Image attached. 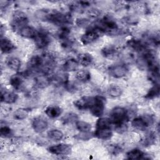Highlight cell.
Instances as JSON below:
<instances>
[{
    "label": "cell",
    "mask_w": 160,
    "mask_h": 160,
    "mask_svg": "<svg viewBox=\"0 0 160 160\" xmlns=\"http://www.w3.org/2000/svg\"><path fill=\"white\" fill-rule=\"evenodd\" d=\"M77 121H78L77 114L72 112H69L62 118V121L64 124H69L73 122H76Z\"/></svg>",
    "instance_id": "d6a6232c"
},
{
    "label": "cell",
    "mask_w": 160,
    "mask_h": 160,
    "mask_svg": "<svg viewBox=\"0 0 160 160\" xmlns=\"http://www.w3.org/2000/svg\"><path fill=\"white\" fill-rule=\"evenodd\" d=\"M0 134L2 137H8L11 134V129L7 126H1L0 129Z\"/></svg>",
    "instance_id": "e575fe53"
},
{
    "label": "cell",
    "mask_w": 160,
    "mask_h": 160,
    "mask_svg": "<svg viewBox=\"0 0 160 160\" xmlns=\"http://www.w3.org/2000/svg\"><path fill=\"white\" fill-rule=\"evenodd\" d=\"M51 79V82H54L58 85H65L69 81V75L64 71L58 72Z\"/></svg>",
    "instance_id": "4fadbf2b"
},
{
    "label": "cell",
    "mask_w": 160,
    "mask_h": 160,
    "mask_svg": "<svg viewBox=\"0 0 160 160\" xmlns=\"http://www.w3.org/2000/svg\"><path fill=\"white\" fill-rule=\"evenodd\" d=\"M99 37V34L96 29H90L87 31L81 38V41L84 45L89 44L96 41Z\"/></svg>",
    "instance_id": "52a82bcc"
},
{
    "label": "cell",
    "mask_w": 160,
    "mask_h": 160,
    "mask_svg": "<svg viewBox=\"0 0 160 160\" xmlns=\"http://www.w3.org/2000/svg\"><path fill=\"white\" fill-rule=\"evenodd\" d=\"M159 84H155L148 91L146 96V98L147 99H153L159 94Z\"/></svg>",
    "instance_id": "1f68e13d"
},
{
    "label": "cell",
    "mask_w": 160,
    "mask_h": 160,
    "mask_svg": "<svg viewBox=\"0 0 160 160\" xmlns=\"http://www.w3.org/2000/svg\"><path fill=\"white\" fill-rule=\"evenodd\" d=\"M19 34L25 38L28 39H34L37 35L38 32L32 26L25 25L21 28L19 30Z\"/></svg>",
    "instance_id": "5bb4252c"
},
{
    "label": "cell",
    "mask_w": 160,
    "mask_h": 160,
    "mask_svg": "<svg viewBox=\"0 0 160 160\" xmlns=\"http://www.w3.org/2000/svg\"><path fill=\"white\" fill-rule=\"evenodd\" d=\"M128 116L127 111L125 108L120 106H117L114 108L111 113L109 119L111 124H114L115 125L121 124L124 122Z\"/></svg>",
    "instance_id": "6da1fadb"
},
{
    "label": "cell",
    "mask_w": 160,
    "mask_h": 160,
    "mask_svg": "<svg viewBox=\"0 0 160 160\" xmlns=\"http://www.w3.org/2000/svg\"><path fill=\"white\" fill-rule=\"evenodd\" d=\"M48 136L49 139L55 141H61L64 136L63 132L57 129H51L48 132Z\"/></svg>",
    "instance_id": "603a6c76"
},
{
    "label": "cell",
    "mask_w": 160,
    "mask_h": 160,
    "mask_svg": "<svg viewBox=\"0 0 160 160\" xmlns=\"http://www.w3.org/2000/svg\"><path fill=\"white\" fill-rule=\"evenodd\" d=\"M152 123V118L149 116L135 118L131 122L132 126L138 130H144Z\"/></svg>",
    "instance_id": "5b68a950"
},
{
    "label": "cell",
    "mask_w": 160,
    "mask_h": 160,
    "mask_svg": "<svg viewBox=\"0 0 160 160\" xmlns=\"http://www.w3.org/2000/svg\"><path fill=\"white\" fill-rule=\"evenodd\" d=\"M7 65L12 71H18L21 66V60L16 58L12 57L8 59L7 62Z\"/></svg>",
    "instance_id": "cb8c5ba5"
},
{
    "label": "cell",
    "mask_w": 160,
    "mask_h": 160,
    "mask_svg": "<svg viewBox=\"0 0 160 160\" xmlns=\"http://www.w3.org/2000/svg\"><path fill=\"white\" fill-rule=\"evenodd\" d=\"M144 152L139 149H134L127 152V158L129 159H139L144 156Z\"/></svg>",
    "instance_id": "83f0119b"
},
{
    "label": "cell",
    "mask_w": 160,
    "mask_h": 160,
    "mask_svg": "<svg viewBox=\"0 0 160 160\" xmlns=\"http://www.w3.org/2000/svg\"><path fill=\"white\" fill-rule=\"evenodd\" d=\"M88 13L89 16H91V18H96L99 14V11L96 9H91V10L89 11Z\"/></svg>",
    "instance_id": "8d00e7d4"
},
{
    "label": "cell",
    "mask_w": 160,
    "mask_h": 160,
    "mask_svg": "<svg viewBox=\"0 0 160 160\" xmlns=\"http://www.w3.org/2000/svg\"><path fill=\"white\" fill-rule=\"evenodd\" d=\"M48 150L52 154L58 156H67L71 153L72 147L71 144H69L59 143L49 147Z\"/></svg>",
    "instance_id": "277c9868"
},
{
    "label": "cell",
    "mask_w": 160,
    "mask_h": 160,
    "mask_svg": "<svg viewBox=\"0 0 160 160\" xmlns=\"http://www.w3.org/2000/svg\"><path fill=\"white\" fill-rule=\"evenodd\" d=\"M18 95L12 91H4L1 92V101L6 104H12L18 99Z\"/></svg>",
    "instance_id": "2e32d148"
},
{
    "label": "cell",
    "mask_w": 160,
    "mask_h": 160,
    "mask_svg": "<svg viewBox=\"0 0 160 160\" xmlns=\"http://www.w3.org/2000/svg\"><path fill=\"white\" fill-rule=\"evenodd\" d=\"M46 114L50 118L59 117L62 112V109L58 106H49L45 109Z\"/></svg>",
    "instance_id": "ffe728a7"
},
{
    "label": "cell",
    "mask_w": 160,
    "mask_h": 160,
    "mask_svg": "<svg viewBox=\"0 0 160 160\" xmlns=\"http://www.w3.org/2000/svg\"><path fill=\"white\" fill-rule=\"evenodd\" d=\"M76 126L81 132H89L91 130V125L83 121H77L76 122Z\"/></svg>",
    "instance_id": "4316f807"
},
{
    "label": "cell",
    "mask_w": 160,
    "mask_h": 160,
    "mask_svg": "<svg viewBox=\"0 0 160 160\" xmlns=\"http://www.w3.org/2000/svg\"><path fill=\"white\" fill-rule=\"evenodd\" d=\"M32 127L34 131L38 133H41L46 131L48 127L47 121L42 117L35 118L32 122Z\"/></svg>",
    "instance_id": "9c48e42d"
},
{
    "label": "cell",
    "mask_w": 160,
    "mask_h": 160,
    "mask_svg": "<svg viewBox=\"0 0 160 160\" xmlns=\"http://www.w3.org/2000/svg\"><path fill=\"white\" fill-rule=\"evenodd\" d=\"M22 82L23 79L22 76H20L19 74L13 75L9 80L10 84L15 89H19L22 84Z\"/></svg>",
    "instance_id": "f546056e"
},
{
    "label": "cell",
    "mask_w": 160,
    "mask_h": 160,
    "mask_svg": "<svg viewBox=\"0 0 160 160\" xmlns=\"http://www.w3.org/2000/svg\"><path fill=\"white\" fill-rule=\"evenodd\" d=\"M78 61L79 64L82 65V66L87 67L91 65L93 61V58L91 54L88 52L81 53L79 54L78 58Z\"/></svg>",
    "instance_id": "44dd1931"
},
{
    "label": "cell",
    "mask_w": 160,
    "mask_h": 160,
    "mask_svg": "<svg viewBox=\"0 0 160 160\" xmlns=\"http://www.w3.org/2000/svg\"><path fill=\"white\" fill-rule=\"evenodd\" d=\"M77 23H78V26H84L85 25H86L88 23V21L85 19H81L78 20Z\"/></svg>",
    "instance_id": "74e56055"
},
{
    "label": "cell",
    "mask_w": 160,
    "mask_h": 160,
    "mask_svg": "<svg viewBox=\"0 0 160 160\" xmlns=\"http://www.w3.org/2000/svg\"><path fill=\"white\" fill-rule=\"evenodd\" d=\"M76 78L81 82H86L90 80L91 74L88 71L84 70V69H81L76 72Z\"/></svg>",
    "instance_id": "7402d4cb"
},
{
    "label": "cell",
    "mask_w": 160,
    "mask_h": 160,
    "mask_svg": "<svg viewBox=\"0 0 160 160\" xmlns=\"http://www.w3.org/2000/svg\"><path fill=\"white\" fill-rule=\"evenodd\" d=\"M102 54L106 58L112 59L117 56L118 51L114 48L112 46H108L102 49Z\"/></svg>",
    "instance_id": "f1b7e54d"
},
{
    "label": "cell",
    "mask_w": 160,
    "mask_h": 160,
    "mask_svg": "<svg viewBox=\"0 0 160 160\" xmlns=\"http://www.w3.org/2000/svg\"><path fill=\"white\" fill-rule=\"evenodd\" d=\"M79 63L78 60L70 58L66 60L63 64V69L66 72H72L77 71L79 68Z\"/></svg>",
    "instance_id": "e0dca14e"
},
{
    "label": "cell",
    "mask_w": 160,
    "mask_h": 160,
    "mask_svg": "<svg viewBox=\"0 0 160 160\" xmlns=\"http://www.w3.org/2000/svg\"><path fill=\"white\" fill-rule=\"evenodd\" d=\"M122 91L120 86L116 84H111L108 89V94L112 98H118L122 94Z\"/></svg>",
    "instance_id": "d4e9b609"
},
{
    "label": "cell",
    "mask_w": 160,
    "mask_h": 160,
    "mask_svg": "<svg viewBox=\"0 0 160 160\" xmlns=\"http://www.w3.org/2000/svg\"><path fill=\"white\" fill-rule=\"evenodd\" d=\"M29 114L28 110L24 108H19L13 112V117L16 120H23L26 119Z\"/></svg>",
    "instance_id": "4dcf8cb0"
},
{
    "label": "cell",
    "mask_w": 160,
    "mask_h": 160,
    "mask_svg": "<svg viewBox=\"0 0 160 160\" xmlns=\"http://www.w3.org/2000/svg\"><path fill=\"white\" fill-rule=\"evenodd\" d=\"M1 50L3 53L11 52L14 48V45L12 41L7 38H2L0 42Z\"/></svg>",
    "instance_id": "ac0fdd59"
},
{
    "label": "cell",
    "mask_w": 160,
    "mask_h": 160,
    "mask_svg": "<svg viewBox=\"0 0 160 160\" xmlns=\"http://www.w3.org/2000/svg\"><path fill=\"white\" fill-rule=\"evenodd\" d=\"M28 22V18L26 15L21 12V11H17L13 15V23L14 26L16 27H19L20 28L22 26L26 25Z\"/></svg>",
    "instance_id": "9a60e30c"
},
{
    "label": "cell",
    "mask_w": 160,
    "mask_h": 160,
    "mask_svg": "<svg viewBox=\"0 0 160 160\" xmlns=\"http://www.w3.org/2000/svg\"><path fill=\"white\" fill-rule=\"evenodd\" d=\"M94 135L98 139L102 140L109 139L112 136V132L110 128L107 129H96Z\"/></svg>",
    "instance_id": "d6986e66"
},
{
    "label": "cell",
    "mask_w": 160,
    "mask_h": 160,
    "mask_svg": "<svg viewBox=\"0 0 160 160\" xmlns=\"http://www.w3.org/2000/svg\"><path fill=\"white\" fill-rule=\"evenodd\" d=\"M111 122L109 118H99L96 124V129H107L111 128Z\"/></svg>",
    "instance_id": "484cf974"
},
{
    "label": "cell",
    "mask_w": 160,
    "mask_h": 160,
    "mask_svg": "<svg viewBox=\"0 0 160 160\" xmlns=\"http://www.w3.org/2000/svg\"><path fill=\"white\" fill-rule=\"evenodd\" d=\"M106 99L101 96L94 97V101L89 109L91 114L98 118H100L104 112Z\"/></svg>",
    "instance_id": "7a4b0ae2"
},
{
    "label": "cell",
    "mask_w": 160,
    "mask_h": 160,
    "mask_svg": "<svg viewBox=\"0 0 160 160\" xmlns=\"http://www.w3.org/2000/svg\"><path fill=\"white\" fill-rule=\"evenodd\" d=\"M94 101V97L84 96L74 102V105L79 110L89 109Z\"/></svg>",
    "instance_id": "ba28073f"
},
{
    "label": "cell",
    "mask_w": 160,
    "mask_h": 160,
    "mask_svg": "<svg viewBox=\"0 0 160 160\" xmlns=\"http://www.w3.org/2000/svg\"><path fill=\"white\" fill-rule=\"evenodd\" d=\"M64 86H65V88H66L68 91H69V92H75V91H76L78 90V86H77L75 83H74V82H69V81H68V82L64 85Z\"/></svg>",
    "instance_id": "d590c367"
},
{
    "label": "cell",
    "mask_w": 160,
    "mask_h": 160,
    "mask_svg": "<svg viewBox=\"0 0 160 160\" xmlns=\"http://www.w3.org/2000/svg\"><path fill=\"white\" fill-rule=\"evenodd\" d=\"M46 21L53 22L56 24L64 25L70 23L71 21V16L68 14L61 12H49L46 18Z\"/></svg>",
    "instance_id": "3957f363"
},
{
    "label": "cell",
    "mask_w": 160,
    "mask_h": 160,
    "mask_svg": "<svg viewBox=\"0 0 160 160\" xmlns=\"http://www.w3.org/2000/svg\"><path fill=\"white\" fill-rule=\"evenodd\" d=\"M110 74L115 78H121L125 76L128 72V68L124 64H116L109 68Z\"/></svg>",
    "instance_id": "8992f818"
},
{
    "label": "cell",
    "mask_w": 160,
    "mask_h": 160,
    "mask_svg": "<svg viewBox=\"0 0 160 160\" xmlns=\"http://www.w3.org/2000/svg\"><path fill=\"white\" fill-rule=\"evenodd\" d=\"M51 82V79L48 75L42 74L37 76L34 79V84L36 88L39 89H44L48 87Z\"/></svg>",
    "instance_id": "7c38bea8"
},
{
    "label": "cell",
    "mask_w": 160,
    "mask_h": 160,
    "mask_svg": "<svg viewBox=\"0 0 160 160\" xmlns=\"http://www.w3.org/2000/svg\"><path fill=\"white\" fill-rule=\"evenodd\" d=\"M129 45L130 47L135 49L136 51H143L144 49V44L138 40L136 39H131L129 41Z\"/></svg>",
    "instance_id": "836d02e7"
},
{
    "label": "cell",
    "mask_w": 160,
    "mask_h": 160,
    "mask_svg": "<svg viewBox=\"0 0 160 160\" xmlns=\"http://www.w3.org/2000/svg\"><path fill=\"white\" fill-rule=\"evenodd\" d=\"M44 61V58L41 56L36 55L32 56L28 62V69L32 71L41 70L43 66Z\"/></svg>",
    "instance_id": "30bf717a"
},
{
    "label": "cell",
    "mask_w": 160,
    "mask_h": 160,
    "mask_svg": "<svg viewBox=\"0 0 160 160\" xmlns=\"http://www.w3.org/2000/svg\"><path fill=\"white\" fill-rule=\"evenodd\" d=\"M34 41L36 46L39 48H44L46 47L50 42L48 34L44 31L38 32L37 35L34 38Z\"/></svg>",
    "instance_id": "8fae6325"
}]
</instances>
